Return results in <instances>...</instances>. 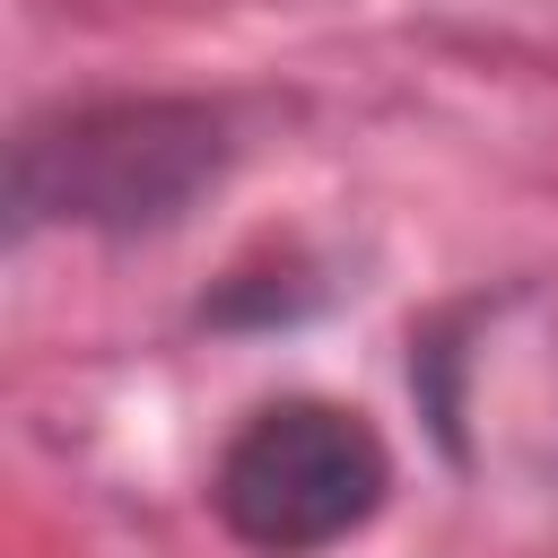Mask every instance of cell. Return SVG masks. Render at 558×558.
Here are the masks:
<instances>
[{
  "instance_id": "obj_2",
  "label": "cell",
  "mask_w": 558,
  "mask_h": 558,
  "mask_svg": "<svg viewBox=\"0 0 558 558\" xmlns=\"http://www.w3.org/2000/svg\"><path fill=\"white\" fill-rule=\"evenodd\" d=\"M384 488H392V453L340 401H270V410H253L227 436L218 471H209L218 523L262 558H314V549L366 532Z\"/></svg>"
},
{
  "instance_id": "obj_1",
  "label": "cell",
  "mask_w": 558,
  "mask_h": 558,
  "mask_svg": "<svg viewBox=\"0 0 558 558\" xmlns=\"http://www.w3.org/2000/svg\"><path fill=\"white\" fill-rule=\"evenodd\" d=\"M235 140L218 105L192 96H113L17 131L9 201L17 227H96V235H148L174 227L218 174Z\"/></svg>"
}]
</instances>
